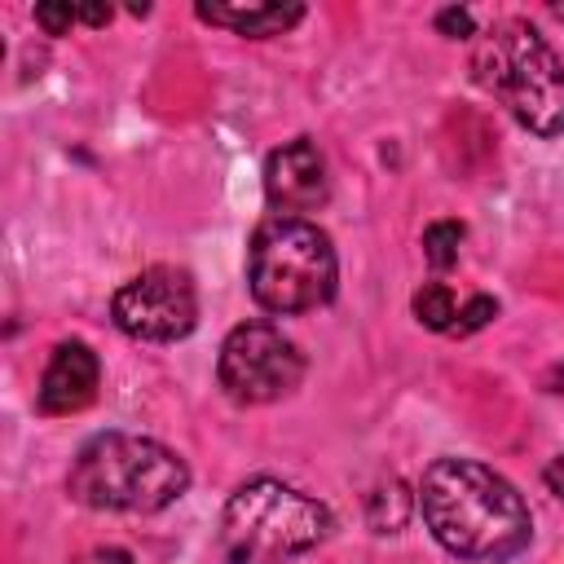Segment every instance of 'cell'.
<instances>
[{"label": "cell", "instance_id": "obj_1", "mask_svg": "<svg viewBox=\"0 0 564 564\" xmlns=\"http://www.w3.org/2000/svg\"><path fill=\"white\" fill-rule=\"evenodd\" d=\"M419 507L432 538L458 560L502 564L533 538V516L516 485L476 458H436L419 480Z\"/></svg>", "mask_w": 564, "mask_h": 564}, {"label": "cell", "instance_id": "obj_2", "mask_svg": "<svg viewBox=\"0 0 564 564\" xmlns=\"http://www.w3.org/2000/svg\"><path fill=\"white\" fill-rule=\"evenodd\" d=\"M185 458L132 432H97L79 445L66 471V494L93 511H163L185 494Z\"/></svg>", "mask_w": 564, "mask_h": 564}, {"label": "cell", "instance_id": "obj_3", "mask_svg": "<svg viewBox=\"0 0 564 564\" xmlns=\"http://www.w3.org/2000/svg\"><path fill=\"white\" fill-rule=\"evenodd\" d=\"M471 75L520 128L538 137L564 132V62L529 22L511 18L489 26L471 48Z\"/></svg>", "mask_w": 564, "mask_h": 564}, {"label": "cell", "instance_id": "obj_4", "mask_svg": "<svg viewBox=\"0 0 564 564\" xmlns=\"http://www.w3.org/2000/svg\"><path fill=\"white\" fill-rule=\"evenodd\" d=\"M330 533V511L282 480H247L220 511V551L229 564H282Z\"/></svg>", "mask_w": 564, "mask_h": 564}, {"label": "cell", "instance_id": "obj_5", "mask_svg": "<svg viewBox=\"0 0 564 564\" xmlns=\"http://www.w3.org/2000/svg\"><path fill=\"white\" fill-rule=\"evenodd\" d=\"M339 260L330 238L304 216H273L251 234L247 286L269 313H308L335 295Z\"/></svg>", "mask_w": 564, "mask_h": 564}, {"label": "cell", "instance_id": "obj_6", "mask_svg": "<svg viewBox=\"0 0 564 564\" xmlns=\"http://www.w3.org/2000/svg\"><path fill=\"white\" fill-rule=\"evenodd\" d=\"M216 379L238 405H264L300 388L304 352L269 322H242L225 335Z\"/></svg>", "mask_w": 564, "mask_h": 564}, {"label": "cell", "instance_id": "obj_7", "mask_svg": "<svg viewBox=\"0 0 564 564\" xmlns=\"http://www.w3.org/2000/svg\"><path fill=\"white\" fill-rule=\"evenodd\" d=\"M115 326L128 339H145V344H172L185 339L198 322V295L185 269L172 264H154L137 278H128L115 291Z\"/></svg>", "mask_w": 564, "mask_h": 564}, {"label": "cell", "instance_id": "obj_8", "mask_svg": "<svg viewBox=\"0 0 564 564\" xmlns=\"http://www.w3.org/2000/svg\"><path fill=\"white\" fill-rule=\"evenodd\" d=\"M264 194L278 207V216H295V212H317L330 198V181H326V159L308 137H295L286 145H278L264 163Z\"/></svg>", "mask_w": 564, "mask_h": 564}, {"label": "cell", "instance_id": "obj_9", "mask_svg": "<svg viewBox=\"0 0 564 564\" xmlns=\"http://www.w3.org/2000/svg\"><path fill=\"white\" fill-rule=\"evenodd\" d=\"M101 383V361L84 339H62L44 366L35 405L40 414H75L97 397Z\"/></svg>", "mask_w": 564, "mask_h": 564}, {"label": "cell", "instance_id": "obj_10", "mask_svg": "<svg viewBox=\"0 0 564 564\" xmlns=\"http://www.w3.org/2000/svg\"><path fill=\"white\" fill-rule=\"evenodd\" d=\"M198 18L212 26H229L238 35L264 40V35L291 31L304 18V9L300 4H198Z\"/></svg>", "mask_w": 564, "mask_h": 564}, {"label": "cell", "instance_id": "obj_11", "mask_svg": "<svg viewBox=\"0 0 564 564\" xmlns=\"http://www.w3.org/2000/svg\"><path fill=\"white\" fill-rule=\"evenodd\" d=\"M414 317L427 326V330H454L458 322V308H454V291L445 282H423L414 291Z\"/></svg>", "mask_w": 564, "mask_h": 564}, {"label": "cell", "instance_id": "obj_12", "mask_svg": "<svg viewBox=\"0 0 564 564\" xmlns=\"http://www.w3.org/2000/svg\"><path fill=\"white\" fill-rule=\"evenodd\" d=\"M366 516H370L375 533H397V529L405 524V516H410V498H405V489L392 480L388 489L370 494V507H366Z\"/></svg>", "mask_w": 564, "mask_h": 564}, {"label": "cell", "instance_id": "obj_13", "mask_svg": "<svg viewBox=\"0 0 564 564\" xmlns=\"http://www.w3.org/2000/svg\"><path fill=\"white\" fill-rule=\"evenodd\" d=\"M458 242H463V225L458 220H432L423 229V256L432 269H449L458 260Z\"/></svg>", "mask_w": 564, "mask_h": 564}, {"label": "cell", "instance_id": "obj_14", "mask_svg": "<svg viewBox=\"0 0 564 564\" xmlns=\"http://www.w3.org/2000/svg\"><path fill=\"white\" fill-rule=\"evenodd\" d=\"M494 317H498V300H489V295H471V300L458 308V322H454V330H458V335H471V330L489 326Z\"/></svg>", "mask_w": 564, "mask_h": 564}, {"label": "cell", "instance_id": "obj_15", "mask_svg": "<svg viewBox=\"0 0 564 564\" xmlns=\"http://www.w3.org/2000/svg\"><path fill=\"white\" fill-rule=\"evenodd\" d=\"M35 22L44 26V35H66L79 22L75 4H35Z\"/></svg>", "mask_w": 564, "mask_h": 564}, {"label": "cell", "instance_id": "obj_16", "mask_svg": "<svg viewBox=\"0 0 564 564\" xmlns=\"http://www.w3.org/2000/svg\"><path fill=\"white\" fill-rule=\"evenodd\" d=\"M436 31L441 35H454V40H467V35H476V22H471L467 9H441L436 13Z\"/></svg>", "mask_w": 564, "mask_h": 564}, {"label": "cell", "instance_id": "obj_17", "mask_svg": "<svg viewBox=\"0 0 564 564\" xmlns=\"http://www.w3.org/2000/svg\"><path fill=\"white\" fill-rule=\"evenodd\" d=\"M542 480H546V489H551L555 498H564V458H551L546 471H542Z\"/></svg>", "mask_w": 564, "mask_h": 564}, {"label": "cell", "instance_id": "obj_18", "mask_svg": "<svg viewBox=\"0 0 564 564\" xmlns=\"http://www.w3.org/2000/svg\"><path fill=\"white\" fill-rule=\"evenodd\" d=\"M75 564H132V555L106 546V551H93V555H84V560H75Z\"/></svg>", "mask_w": 564, "mask_h": 564}, {"label": "cell", "instance_id": "obj_19", "mask_svg": "<svg viewBox=\"0 0 564 564\" xmlns=\"http://www.w3.org/2000/svg\"><path fill=\"white\" fill-rule=\"evenodd\" d=\"M75 9H79V22H88V26H106L110 22L106 4H75Z\"/></svg>", "mask_w": 564, "mask_h": 564}, {"label": "cell", "instance_id": "obj_20", "mask_svg": "<svg viewBox=\"0 0 564 564\" xmlns=\"http://www.w3.org/2000/svg\"><path fill=\"white\" fill-rule=\"evenodd\" d=\"M546 383H551V392H564V366H555V375Z\"/></svg>", "mask_w": 564, "mask_h": 564}, {"label": "cell", "instance_id": "obj_21", "mask_svg": "<svg viewBox=\"0 0 564 564\" xmlns=\"http://www.w3.org/2000/svg\"><path fill=\"white\" fill-rule=\"evenodd\" d=\"M551 13H555V18H564V4H551Z\"/></svg>", "mask_w": 564, "mask_h": 564}]
</instances>
